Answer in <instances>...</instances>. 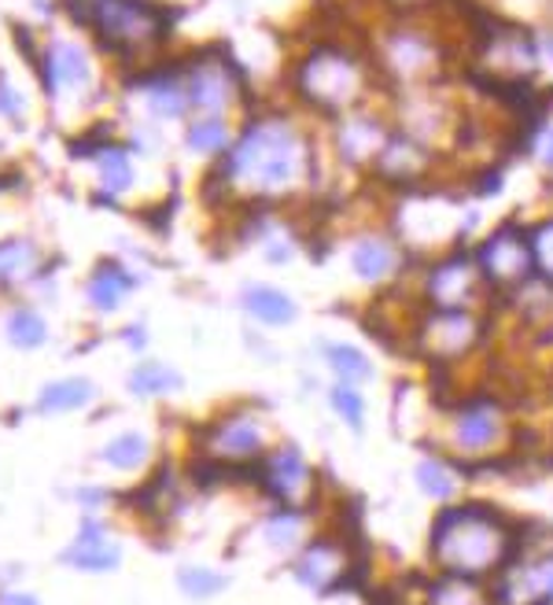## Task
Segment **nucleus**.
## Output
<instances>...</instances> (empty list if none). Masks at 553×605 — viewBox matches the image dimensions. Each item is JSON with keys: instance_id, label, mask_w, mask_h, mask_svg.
Instances as JSON below:
<instances>
[{"instance_id": "f257e3e1", "label": "nucleus", "mask_w": 553, "mask_h": 605, "mask_svg": "<svg viewBox=\"0 0 553 605\" xmlns=\"http://www.w3.org/2000/svg\"><path fill=\"white\" fill-rule=\"evenodd\" d=\"M306 151L292 126L259 122L240 137L225 156V173L233 185H248L255 192H284L303 178Z\"/></svg>"}, {"instance_id": "f03ea898", "label": "nucleus", "mask_w": 553, "mask_h": 605, "mask_svg": "<svg viewBox=\"0 0 553 605\" xmlns=\"http://www.w3.org/2000/svg\"><path fill=\"white\" fill-rule=\"evenodd\" d=\"M505 551H510V532L487 506H458L435 520V557L458 579L499 568Z\"/></svg>"}, {"instance_id": "7ed1b4c3", "label": "nucleus", "mask_w": 553, "mask_h": 605, "mask_svg": "<svg viewBox=\"0 0 553 605\" xmlns=\"http://www.w3.org/2000/svg\"><path fill=\"white\" fill-rule=\"evenodd\" d=\"M63 4L78 22H86L119 49L144 41L148 33H163L170 19L148 0H63Z\"/></svg>"}, {"instance_id": "20e7f679", "label": "nucleus", "mask_w": 553, "mask_h": 605, "mask_svg": "<svg viewBox=\"0 0 553 605\" xmlns=\"http://www.w3.org/2000/svg\"><path fill=\"white\" fill-rule=\"evenodd\" d=\"M359 86H362L359 63L336 49L314 52L303 63V71H299V89H303V97L329 111L348 108V103L359 97Z\"/></svg>"}, {"instance_id": "39448f33", "label": "nucleus", "mask_w": 553, "mask_h": 605, "mask_svg": "<svg viewBox=\"0 0 553 605\" xmlns=\"http://www.w3.org/2000/svg\"><path fill=\"white\" fill-rule=\"evenodd\" d=\"M480 274L499 288H521L532 281V240L521 226H502L480 248Z\"/></svg>"}, {"instance_id": "423d86ee", "label": "nucleus", "mask_w": 553, "mask_h": 605, "mask_svg": "<svg viewBox=\"0 0 553 605\" xmlns=\"http://www.w3.org/2000/svg\"><path fill=\"white\" fill-rule=\"evenodd\" d=\"M480 340V321L469 310H435L429 321L421 325V351L451 363L472 351V344Z\"/></svg>"}, {"instance_id": "0eeeda50", "label": "nucleus", "mask_w": 553, "mask_h": 605, "mask_svg": "<svg viewBox=\"0 0 553 605\" xmlns=\"http://www.w3.org/2000/svg\"><path fill=\"white\" fill-rule=\"evenodd\" d=\"M480 266H472L465 255H454L443 266H435L429 277V299L435 310H469L472 299L480 296Z\"/></svg>"}, {"instance_id": "6e6552de", "label": "nucleus", "mask_w": 553, "mask_h": 605, "mask_svg": "<svg viewBox=\"0 0 553 605\" xmlns=\"http://www.w3.org/2000/svg\"><path fill=\"white\" fill-rule=\"evenodd\" d=\"M480 67L502 75L505 81H521L535 71V41L521 30L494 33V38H487V44H483Z\"/></svg>"}, {"instance_id": "1a4fd4ad", "label": "nucleus", "mask_w": 553, "mask_h": 605, "mask_svg": "<svg viewBox=\"0 0 553 605\" xmlns=\"http://www.w3.org/2000/svg\"><path fill=\"white\" fill-rule=\"evenodd\" d=\"M60 562L74 565L78 573H111V568H119L122 551L103 535V525L97 517H86L82 528H78L74 546H67Z\"/></svg>"}, {"instance_id": "9d476101", "label": "nucleus", "mask_w": 553, "mask_h": 605, "mask_svg": "<svg viewBox=\"0 0 553 605\" xmlns=\"http://www.w3.org/2000/svg\"><path fill=\"white\" fill-rule=\"evenodd\" d=\"M41 75H44L49 92H74V89L89 86L92 67H89L86 49H78L71 41H56L49 56L41 60Z\"/></svg>"}, {"instance_id": "9b49d317", "label": "nucleus", "mask_w": 553, "mask_h": 605, "mask_svg": "<svg viewBox=\"0 0 553 605\" xmlns=\"http://www.w3.org/2000/svg\"><path fill=\"white\" fill-rule=\"evenodd\" d=\"M211 454L222 462H255L262 454V433L251 417H229L211 428Z\"/></svg>"}, {"instance_id": "f8f14e48", "label": "nucleus", "mask_w": 553, "mask_h": 605, "mask_svg": "<svg viewBox=\"0 0 553 605\" xmlns=\"http://www.w3.org/2000/svg\"><path fill=\"white\" fill-rule=\"evenodd\" d=\"M502 436V414L487 403L469 406L454 425V444L461 454H487Z\"/></svg>"}, {"instance_id": "ddd939ff", "label": "nucleus", "mask_w": 553, "mask_h": 605, "mask_svg": "<svg viewBox=\"0 0 553 605\" xmlns=\"http://www.w3.org/2000/svg\"><path fill=\"white\" fill-rule=\"evenodd\" d=\"M229 92H233V75L225 71L222 63H200L189 71L184 81V97H189L192 108H203L207 115H218L225 108Z\"/></svg>"}, {"instance_id": "4468645a", "label": "nucleus", "mask_w": 553, "mask_h": 605, "mask_svg": "<svg viewBox=\"0 0 553 605\" xmlns=\"http://www.w3.org/2000/svg\"><path fill=\"white\" fill-rule=\"evenodd\" d=\"M267 484H270V492L276 498H284V503H295V498L303 495L306 484H310V469H306L303 454H299L295 447L273 450L270 462H267Z\"/></svg>"}, {"instance_id": "2eb2a0df", "label": "nucleus", "mask_w": 553, "mask_h": 605, "mask_svg": "<svg viewBox=\"0 0 553 605\" xmlns=\"http://www.w3.org/2000/svg\"><path fill=\"white\" fill-rule=\"evenodd\" d=\"M340 573H343V554H340V546H332V543H314L295 562V579L310 591L336 587Z\"/></svg>"}, {"instance_id": "dca6fc26", "label": "nucleus", "mask_w": 553, "mask_h": 605, "mask_svg": "<svg viewBox=\"0 0 553 605\" xmlns=\"http://www.w3.org/2000/svg\"><path fill=\"white\" fill-rule=\"evenodd\" d=\"M435 44L424 38V33H395L388 44V63L395 67L399 75L406 78H421L435 71Z\"/></svg>"}, {"instance_id": "f3484780", "label": "nucleus", "mask_w": 553, "mask_h": 605, "mask_svg": "<svg viewBox=\"0 0 553 605\" xmlns=\"http://www.w3.org/2000/svg\"><path fill=\"white\" fill-rule=\"evenodd\" d=\"M240 302H244V310L251 314V318L270 325V329H281V325H292L299 318V307L292 302V296H284L281 288H273V285L244 288Z\"/></svg>"}, {"instance_id": "a211bd4d", "label": "nucleus", "mask_w": 553, "mask_h": 605, "mask_svg": "<svg viewBox=\"0 0 553 605\" xmlns=\"http://www.w3.org/2000/svg\"><path fill=\"white\" fill-rule=\"evenodd\" d=\"M133 292V277L130 270H122V266H100L97 274L89 277V285H86V299L92 302V310H100V314H111V310H119L125 296Z\"/></svg>"}, {"instance_id": "6ab92c4d", "label": "nucleus", "mask_w": 553, "mask_h": 605, "mask_svg": "<svg viewBox=\"0 0 553 605\" xmlns=\"http://www.w3.org/2000/svg\"><path fill=\"white\" fill-rule=\"evenodd\" d=\"M351 266H354V274H359L362 281H384V277L395 274L399 251H395V244L384 240V237H365V240L354 244Z\"/></svg>"}, {"instance_id": "aec40b11", "label": "nucleus", "mask_w": 553, "mask_h": 605, "mask_svg": "<svg viewBox=\"0 0 553 605\" xmlns=\"http://www.w3.org/2000/svg\"><path fill=\"white\" fill-rule=\"evenodd\" d=\"M424 162H429V156L410 137H388L384 148H380V170L391 181H413L424 170Z\"/></svg>"}, {"instance_id": "412c9836", "label": "nucleus", "mask_w": 553, "mask_h": 605, "mask_svg": "<svg viewBox=\"0 0 553 605\" xmlns=\"http://www.w3.org/2000/svg\"><path fill=\"white\" fill-rule=\"evenodd\" d=\"M384 141H388V130H384V122H376V119H351L348 126H340V156L348 162L380 156Z\"/></svg>"}, {"instance_id": "4be33fe9", "label": "nucleus", "mask_w": 553, "mask_h": 605, "mask_svg": "<svg viewBox=\"0 0 553 605\" xmlns=\"http://www.w3.org/2000/svg\"><path fill=\"white\" fill-rule=\"evenodd\" d=\"M92 380L86 377H63V380H52L44 384L41 395H38V410L41 414H71V410H82L86 403H92Z\"/></svg>"}, {"instance_id": "5701e85b", "label": "nucleus", "mask_w": 553, "mask_h": 605, "mask_svg": "<svg viewBox=\"0 0 553 605\" xmlns=\"http://www.w3.org/2000/svg\"><path fill=\"white\" fill-rule=\"evenodd\" d=\"M41 251L30 240H0V285H22L38 274Z\"/></svg>"}, {"instance_id": "b1692460", "label": "nucleus", "mask_w": 553, "mask_h": 605, "mask_svg": "<svg viewBox=\"0 0 553 605\" xmlns=\"http://www.w3.org/2000/svg\"><path fill=\"white\" fill-rule=\"evenodd\" d=\"M184 388V377L167 363H141L130 374V391L141 399H159V395H174Z\"/></svg>"}, {"instance_id": "393cba45", "label": "nucleus", "mask_w": 553, "mask_h": 605, "mask_svg": "<svg viewBox=\"0 0 553 605\" xmlns=\"http://www.w3.org/2000/svg\"><path fill=\"white\" fill-rule=\"evenodd\" d=\"M4 336L19 351H38V347H44V340H49V325H44V318L33 307H19L8 314Z\"/></svg>"}, {"instance_id": "a878e982", "label": "nucleus", "mask_w": 553, "mask_h": 605, "mask_svg": "<svg viewBox=\"0 0 553 605\" xmlns=\"http://www.w3.org/2000/svg\"><path fill=\"white\" fill-rule=\"evenodd\" d=\"M100 458L108 462L111 469L130 473V469H137V465H144V458H148V439L141 433H119L108 447L100 450Z\"/></svg>"}, {"instance_id": "bb28decb", "label": "nucleus", "mask_w": 553, "mask_h": 605, "mask_svg": "<svg viewBox=\"0 0 553 605\" xmlns=\"http://www.w3.org/2000/svg\"><path fill=\"white\" fill-rule=\"evenodd\" d=\"M97 162H100V185L108 192H125L133 185V162L125 156V148H100L97 151Z\"/></svg>"}, {"instance_id": "cd10ccee", "label": "nucleus", "mask_w": 553, "mask_h": 605, "mask_svg": "<svg viewBox=\"0 0 553 605\" xmlns=\"http://www.w3.org/2000/svg\"><path fill=\"white\" fill-rule=\"evenodd\" d=\"M325 358H329V366L336 369V377L343 384H365L369 377H373V366H369V358L362 351H354V347H348V344H329Z\"/></svg>"}, {"instance_id": "c85d7f7f", "label": "nucleus", "mask_w": 553, "mask_h": 605, "mask_svg": "<svg viewBox=\"0 0 553 605\" xmlns=\"http://www.w3.org/2000/svg\"><path fill=\"white\" fill-rule=\"evenodd\" d=\"M229 141V126L222 115H207V119H195L189 126V148L200 151V156H214V151H222Z\"/></svg>"}, {"instance_id": "c756f323", "label": "nucleus", "mask_w": 553, "mask_h": 605, "mask_svg": "<svg viewBox=\"0 0 553 605\" xmlns=\"http://www.w3.org/2000/svg\"><path fill=\"white\" fill-rule=\"evenodd\" d=\"M148 103L163 119H178V115L189 111V97H184V86H178V78H155L152 89H148Z\"/></svg>"}, {"instance_id": "7c9ffc66", "label": "nucleus", "mask_w": 553, "mask_h": 605, "mask_svg": "<svg viewBox=\"0 0 553 605\" xmlns=\"http://www.w3.org/2000/svg\"><path fill=\"white\" fill-rule=\"evenodd\" d=\"M178 587L189 598H214L218 591H225V576H218L214 568L203 565H184L178 573Z\"/></svg>"}, {"instance_id": "2f4dec72", "label": "nucleus", "mask_w": 553, "mask_h": 605, "mask_svg": "<svg viewBox=\"0 0 553 605\" xmlns=\"http://www.w3.org/2000/svg\"><path fill=\"white\" fill-rule=\"evenodd\" d=\"M329 403L332 410H336L343 421H348L354 433H362V421H365V403L362 395L354 391V384H336V388L329 391Z\"/></svg>"}, {"instance_id": "473e14b6", "label": "nucleus", "mask_w": 553, "mask_h": 605, "mask_svg": "<svg viewBox=\"0 0 553 605\" xmlns=\"http://www.w3.org/2000/svg\"><path fill=\"white\" fill-rule=\"evenodd\" d=\"M532 240V262H535V274L553 288V218L543 222L535 232H527Z\"/></svg>"}, {"instance_id": "72a5a7b5", "label": "nucleus", "mask_w": 553, "mask_h": 605, "mask_svg": "<svg viewBox=\"0 0 553 605\" xmlns=\"http://www.w3.org/2000/svg\"><path fill=\"white\" fill-rule=\"evenodd\" d=\"M418 484H421V492L424 495H432V498H451L454 495V476L443 469L440 462H424L421 469H418Z\"/></svg>"}, {"instance_id": "f704fd0d", "label": "nucleus", "mask_w": 553, "mask_h": 605, "mask_svg": "<svg viewBox=\"0 0 553 605\" xmlns=\"http://www.w3.org/2000/svg\"><path fill=\"white\" fill-rule=\"evenodd\" d=\"M267 535H270V543H273V546H288V543H295V535H299V517H295V514H281V517H273L270 525H267Z\"/></svg>"}, {"instance_id": "c9c22d12", "label": "nucleus", "mask_w": 553, "mask_h": 605, "mask_svg": "<svg viewBox=\"0 0 553 605\" xmlns=\"http://www.w3.org/2000/svg\"><path fill=\"white\" fill-rule=\"evenodd\" d=\"M22 111H27V100H22L19 92L8 86V78L0 75V115H8V119H19Z\"/></svg>"}, {"instance_id": "e433bc0d", "label": "nucleus", "mask_w": 553, "mask_h": 605, "mask_svg": "<svg viewBox=\"0 0 553 605\" xmlns=\"http://www.w3.org/2000/svg\"><path fill=\"white\" fill-rule=\"evenodd\" d=\"M0 605H41L33 595H0Z\"/></svg>"}, {"instance_id": "4c0bfd02", "label": "nucleus", "mask_w": 553, "mask_h": 605, "mask_svg": "<svg viewBox=\"0 0 553 605\" xmlns=\"http://www.w3.org/2000/svg\"><path fill=\"white\" fill-rule=\"evenodd\" d=\"M539 156H543L546 167H553V130L546 133V141H543V148H539Z\"/></svg>"}, {"instance_id": "58836bf2", "label": "nucleus", "mask_w": 553, "mask_h": 605, "mask_svg": "<svg viewBox=\"0 0 553 605\" xmlns=\"http://www.w3.org/2000/svg\"><path fill=\"white\" fill-rule=\"evenodd\" d=\"M125 340H130L133 347H141V344H144V336H141V325H133V329H130V336H125Z\"/></svg>"}, {"instance_id": "ea45409f", "label": "nucleus", "mask_w": 553, "mask_h": 605, "mask_svg": "<svg viewBox=\"0 0 553 605\" xmlns=\"http://www.w3.org/2000/svg\"><path fill=\"white\" fill-rule=\"evenodd\" d=\"M391 4H399V8H421V4H432V0H391Z\"/></svg>"}]
</instances>
